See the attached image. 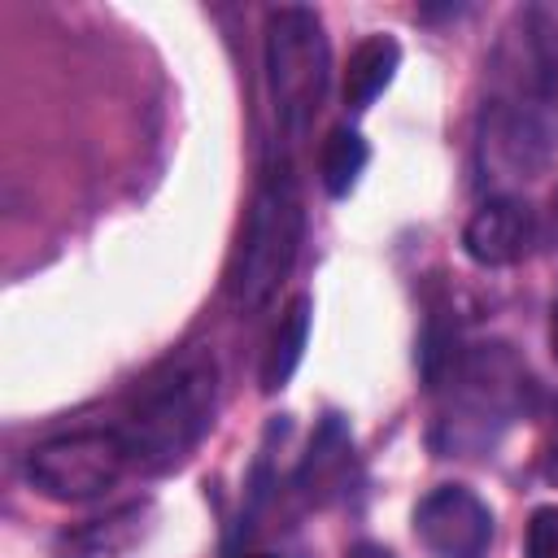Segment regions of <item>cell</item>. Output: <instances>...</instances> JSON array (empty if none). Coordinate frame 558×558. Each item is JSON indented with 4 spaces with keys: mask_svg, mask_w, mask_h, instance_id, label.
Listing matches in <instances>:
<instances>
[{
    "mask_svg": "<svg viewBox=\"0 0 558 558\" xmlns=\"http://www.w3.org/2000/svg\"><path fill=\"white\" fill-rule=\"evenodd\" d=\"M214 397H218V366L209 353H187L170 362L157 379H148L126 423L118 427L131 449V462L144 471H166L183 462L187 449L214 423Z\"/></svg>",
    "mask_w": 558,
    "mask_h": 558,
    "instance_id": "cell-1",
    "label": "cell"
},
{
    "mask_svg": "<svg viewBox=\"0 0 558 558\" xmlns=\"http://www.w3.org/2000/svg\"><path fill=\"white\" fill-rule=\"evenodd\" d=\"M301 248V201L288 166L270 170L257 183L244 235H240V257L231 270V296L244 310H257L270 301V292L283 283Z\"/></svg>",
    "mask_w": 558,
    "mask_h": 558,
    "instance_id": "cell-2",
    "label": "cell"
},
{
    "mask_svg": "<svg viewBox=\"0 0 558 558\" xmlns=\"http://www.w3.org/2000/svg\"><path fill=\"white\" fill-rule=\"evenodd\" d=\"M266 70H270V96H275L279 126L288 131V140H301L314 113L323 109L327 70H331L327 35L314 9L288 4L266 17Z\"/></svg>",
    "mask_w": 558,
    "mask_h": 558,
    "instance_id": "cell-3",
    "label": "cell"
},
{
    "mask_svg": "<svg viewBox=\"0 0 558 558\" xmlns=\"http://www.w3.org/2000/svg\"><path fill=\"white\" fill-rule=\"evenodd\" d=\"M126 462H131V449L118 427H87L31 449L26 475L52 501H87L113 488Z\"/></svg>",
    "mask_w": 558,
    "mask_h": 558,
    "instance_id": "cell-4",
    "label": "cell"
},
{
    "mask_svg": "<svg viewBox=\"0 0 558 558\" xmlns=\"http://www.w3.org/2000/svg\"><path fill=\"white\" fill-rule=\"evenodd\" d=\"M414 536L436 558H484L493 545V510L471 488L440 484L418 501Z\"/></svg>",
    "mask_w": 558,
    "mask_h": 558,
    "instance_id": "cell-5",
    "label": "cell"
},
{
    "mask_svg": "<svg viewBox=\"0 0 558 558\" xmlns=\"http://www.w3.org/2000/svg\"><path fill=\"white\" fill-rule=\"evenodd\" d=\"M532 235H536L532 209L514 196H493L466 218L462 248L480 266H510L532 248Z\"/></svg>",
    "mask_w": 558,
    "mask_h": 558,
    "instance_id": "cell-6",
    "label": "cell"
},
{
    "mask_svg": "<svg viewBox=\"0 0 558 558\" xmlns=\"http://www.w3.org/2000/svg\"><path fill=\"white\" fill-rule=\"evenodd\" d=\"M397 65H401V44L392 35H366L344 65V105L371 109V100L392 83Z\"/></svg>",
    "mask_w": 558,
    "mask_h": 558,
    "instance_id": "cell-7",
    "label": "cell"
},
{
    "mask_svg": "<svg viewBox=\"0 0 558 558\" xmlns=\"http://www.w3.org/2000/svg\"><path fill=\"white\" fill-rule=\"evenodd\" d=\"M305 344H310V296H292L262 357V392H279L292 379V371L305 357Z\"/></svg>",
    "mask_w": 558,
    "mask_h": 558,
    "instance_id": "cell-8",
    "label": "cell"
},
{
    "mask_svg": "<svg viewBox=\"0 0 558 558\" xmlns=\"http://www.w3.org/2000/svg\"><path fill=\"white\" fill-rule=\"evenodd\" d=\"M344 462H349V427L340 423V414H327L301 462V488L310 497H327L331 484L344 475Z\"/></svg>",
    "mask_w": 558,
    "mask_h": 558,
    "instance_id": "cell-9",
    "label": "cell"
},
{
    "mask_svg": "<svg viewBox=\"0 0 558 558\" xmlns=\"http://www.w3.org/2000/svg\"><path fill=\"white\" fill-rule=\"evenodd\" d=\"M366 140L353 131V126H331L323 148H318V179H323V192L327 196H349L353 183L362 179L366 170Z\"/></svg>",
    "mask_w": 558,
    "mask_h": 558,
    "instance_id": "cell-10",
    "label": "cell"
},
{
    "mask_svg": "<svg viewBox=\"0 0 558 558\" xmlns=\"http://www.w3.org/2000/svg\"><path fill=\"white\" fill-rule=\"evenodd\" d=\"M527 558H558V506H541L527 519Z\"/></svg>",
    "mask_w": 558,
    "mask_h": 558,
    "instance_id": "cell-11",
    "label": "cell"
},
{
    "mask_svg": "<svg viewBox=\"0 0 558 558\" xmlns=\"http://www.w3.org/2000/svg\"><path fill=\"white\" fill-rule=\"evenodd\" d=\"M344 558H392V554H388L384 545H371V541H362V545H353Z\"/></svg>",
    "mask_w": 558,
    "mask_h": 558,
    "instance_id": "cell-12",
    "label": "cell"
},
{
    "mask_svg": "<svg viewBox=\"0 0 558 558\" xmlns=\"http://www.w3.org/2000/svg\"><path fill=\"white\" fill-rule=\"evenodd\" d=\"M549 353H554V362H558V301L549 305Z\"/></svg>",
    "mask_w": 558,
    "mask_h": 558,
    "instance_id": "cell-13",
    "label": "cell"
},
{
    "mask_svg": "<svg viewBox=\"0 0 558 558\" xmlns=\"http://www.w3.org/2000/svg\"><path fill=\"white\" fill-rule=\"evenodd\" d=\"M240 558H279V554H240Z\"/></svg>",
    "mask_w": 558,
    "mask_h": 558,
    "instance_id": "cell-14",
    "label": "cell"
}]
</instances>
